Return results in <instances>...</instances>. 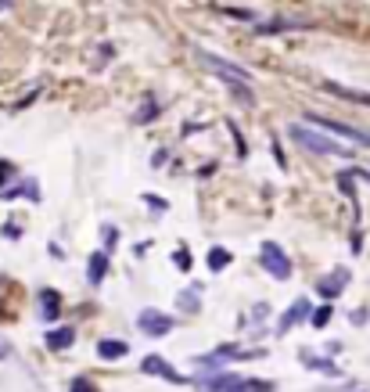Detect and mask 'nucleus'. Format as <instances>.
<instances>
[{
	"mask_svg": "<svg viewBox=\"0 0 370 392\" xmlns=\"http://www.w3.org/2000/svg\"><path fill=\"white\" fill-rule=\"evenodd\" d=\"M8 177H11V166H0V184H4Z\"/></svg>",
	"mask_w": 370,
	"mask_h": 392,
	"instance_id": "5701e85b",
	"label": "nucleus"
},
{
	"mask_svg": "<svg viewBox=\"0 0 370 392\" xmlns=\"http://www.w3.org/2000/svg\"><path fill=\"white\" fill-rule=\"evenodd\" d=\"M108 274V252H94L90 263H87V277H90V285H101Z\"/></svg>",
	"mask_w": 370,
	"mask_h": 392,
	"instance_id": "1a4fd4ad",
	"label": "nucleus"
},
{
	"mask_svg": "<svg viewBox=\"0 0 370 392\" xmlns=\"http://www.w3.org/2000/svg\"><path fill=\"white\" fill-rule=\"evenodd\" d=\"M349 285V270H334V274H327L324 281L316 285V292H320V299H338V292H342Z\"/></svg>",
	"mask_w": 370,
	"mask_h": 392,
	"instance_id": "0eeeda50",
	"label": "nucleus"
},
{
	"mask_svg": "<svg viewBox=\"0 0 370 392\" xmlns=\"http://www.w3.org/2000/svg\"><path fill=\"white\" fill-rule=\"evenodd\" d=\"M223 14H230V19H241V22H255V14L245 11V8H223Z\"/></svg>",
	"mask_w": 370,
	"mask_h": 392,
	"instance_id": "dca6fc26",
	"label": "nucleus"
},
{
	"mask_svg": "<svg viewBox=\"0 0 370 392\" xmlns=\"http://www.w3.org/2000/svg\"><path fill=\"white\" fill-rule=\"evenodd\" d=\"M72 342H76V331H72V327H61V331H51V335H47V346H51V349H69Z\"/></svg>",
	"mask_w": 370,
	"mask_h": 392,
	"instance_id": "f8f14e48",
	"label": "nucleus"
},
{
	"mask_svg": "<svg viewBox=\"0 0 370 392\" xmlns=\"http://www.w3.org/2000/svg\"><path fill=\"white\" fill-rule=\"evenodd\" d=\"M259 259H263V270H270L277 281L292 277V259L284 256V248H281L277 241H263V245H259Z\"/></svg>",
	"mask_w": 370,
	"mask_h": 392,
	"instance_id": "f03ea898",
	"label": "nucleus"
},
{
	"mask_svg": "<svg viewBox=\"0 0 370 392\" xmlns=\"http://www.w3.org/2000/svg\"><path fill=\"white\" fill-rule=\"evenodd\" d=\"M101 238H105V248H116V238H119V234H116V227H105Z\"/></svg>",
	"mask_w": 370,
	"mask_h": 392,
	"instance_id": "a211bd4d",
	"label": "nucleus"
},
{
	"mask_svg": "<svg viewBox=\"0 0 370 392\" xmlns=\"http://www.w3.org/2000/svg\"><path fill=\"white\" fill-rule=\"evenodd\" d=\"M309 317H313V327H324V324L331 320V306H320V309H313Z\"/></svg>",
	"mask_w": 370,
	"mask_h": 392,
	"instance_id": "2eb2a0df",
	"label": "nucleus"
},
{
	"mask_svg": "<svg viewBox=\"0 0 370 392\" xmlns=\"http://www.w3.org/2000/svg\"><path fill=\"white\" fill-rule=\"evenodd\" d=\"M331 94H342L345 101H356V105H370V94H360V90H345V87H338V83H324Z\"/></svg>",
	"mask_w": 370,
	"mask_h": 392,
	"instance_id": "ddd939ff",
	"label": "nucleus"
},
{
	"mask_svg": "<svg viewBox=\"0 0 370 392\" xmlns=\"http://www.w3.org/2000/svg\"><path fill=\"white\" fill-rule=\"evenodd\" d=\"M287 133H292V140H298V144H302L305 151H313V155H334V159H345V155H352L349 148L338 144V140L316 133V130H309V127H292Z\"/></svg>",
	"mask_w": 370,
	"mask_h": 392,
	"instance_id": "f257e3e1",
	"label": "nucleus"
},
{
	"mask_svg": "<svg viewBox=\"0 0 370 392\" xmlns=\"http://www.w3.org/2000/svg\"><path fill=\"white\" fill-rule=\"evenodd\" d=\"M126 353H130V346H126V342H119V338L98 342V356H105V360H122Z\"/></svg>",
	"mask_w": 370,
	"mask_h": 392,
	"instance_id": "9d476101",
	"label": "nucleus"
},
{
	"mask_svg": "<svg viewBox=\"0 0 370 392\" xmlns=\"http://www.w3.org/2000/svg\"><path fill=\"white\" fill-rule=\"evenodd\" d=\"M137 324H140V331H144V335L162 338V335H169L173 317H166V313H158V309H144L140 317H137Z\"/></svg>",
	"mask_w": 370,
	"mask_h": 392,
	"instance_id": "20e7f679",
	"label": "nucleus"
},
{
	"mask_svg": "<svg viewBox=\"0 0 370 392\" xmlns=\"http://www.w3.org/2000/svg\"><path fill=\"white\" fill-rule=\"evenodd\" d=\"M144 198H148V206H155V209H166V202H162V198H155V195H144Z\"/></svg>",
	"mask_w": 370,
	"mask_h": 392,
	"instance_id": "4be33fe9",
	"label": "nucleus"
},
{
	"mask_svg": "<svg viewBox=\"0 0 370 392\" xmlns=\"http://www.w3.org/2000/svg\"><path fill=\"white\" fill-rule=\"evenodd\" d=\"M8 4H11V0H0V11H8Z\"/></svg>",
	"mask_w": 370,
	"mask_h": 392,
	"instance_id": "b1692460",
	"label": "nucleus"
},
{
	"mask_svg": "<svg viewBox=\"0 0 370 392\" xmlns=\"http://www.w3.org/2000/svg\"><path fill=\"white\" fill-rule=\"evenodd\" d=\"M72 392H94V385H90V382H83V378H79V382H72Z\"/></svg>",
	"mask_w": 370,
	"mask_h": 392,
	"instance_id": "412c9836",
	"label": "nucleus"
},
{
	"mask_svg": "<svg viewBox=\"0 0 370 392\" xmlns=\"http://www.w3.org/2000/svg\"><path fill=\"white\" fill-rule=\"evenodd\" d=\"M227 263H230V252H227V248H213V252H208V270H223Z\"/></svg>",
	"mask_w": 370,
	"mask_h": 392,
	"instance_id": "4468645a",
	"label": "nucleus"
},
{
	"mask_svg": "<svg viewBox=\"0 0 370 392\" xmlns=\"http://www.w3.org/2000/svg\"><path fill=\"white\" fill-rule=\"evenodd\" d=\"M40 313H43V320H54L58 317V292H51V288L40 292Z\"/></svg>",
	"mask_w": 370,
	"mask_h": 392,
	"instance_id": "9b49d317",
	"label": "nucleus"
},
{
	"mask_svg": "<svg viewBox=\"0 0 370 392\" xmlns=\"http://www.w3.org/2000/svg\"><path fill=\"white\" fill-rule=\"evenodd\" d=\"M140 371H144V374H158V378H166V382H173V385H191L180 371L166 364L162 356H144V360H140Z\"/></svg>",
	"mask_w": 370,
	"mask_h": 392,
	"instance_id": "39448f33",
	"label": "nucleus"
},
{
	"mask_svg": "<svg viewBox=\"0 0 370 392\" xmlns=\"http://www.w3.org/2000/svg\"><path fill=\"white\" fill-rule=\"evenodd\" d=\"M198 58H202V65H208L216 76H234V80H248V83H252L248 69H241V65H234V61L219 58V54H213V51H198Z\"/></svg>",
	"mask_w": 370,
	"mask_h": 392,
	"instance_id": "7ed1b4c3",
	"label": "nucleus"
},
{
	"mask_svg": "<svg viewBox=\"0 0 370 392\" xmlns=\"http://www.w3.org/2000/svg\"><path fill=\"white\" fill-rule=\"evenodd\" d=\"M180 299H184V309H187V313H195V309H198V303H195V292L180 295Z\"/></svg>",
	"mask_w": 370,
	"mask_h": 392,
	"instance_id": "6ab92c4d",
	"label": "nucleus"
},
{
	"mask_svg": "<svg viewBox=\"0 0 370 392\" xmlns=\"http://www.w3.org/2000/svg\"><path fill=\"white\" fill-rule=\"evenodd\" d=\"M305 119H309V122H316V127H324V130H331V133H342V137H349V140H356V144H370V133H363V130H352V127H345V122L324 119V116H316V112H309Z\"/></svg>",
	"mask_w": 370,
	"mask_h": 392,
	"instance_id": "423d86ee",
	"label": "nucleus"
},
{
	"mask_svg": "<svg viewBox=\"0 0 370 392\" xmlns=\"http://www.w3.org/2000/svg\"><path fill=\"white\" fill-rule=\"evenodd\" d=\"M302 317H309V299H298L292 309L284 313V317H281V324H277V335H287V331H292V327H295Z\"/></svg>",
	"mask_w": 370,
	"mask_h": 392,
	"instance_id": "6e6552de",
	"label": "nucleus"
},
{
	"mask_svg": "<svg viewBox=\"0 0 370 392\" xmlns=\"http://www.w3.org/2000/svg\"><path fill=\"white\" fill-rule=\"evenodd\" d=\"M173 259L180 263V270H187V266H191V256H187V248H180V252H176Z\"/></svg>",
	"mask_w": 370,
	"mask_h": 392,
	"instance_id": "aec40b11",
	"label": "nucleus"
},
{
	"mask_svg": "<svg viewBox=\"0 0 370 392\" xmlns=\"http://www.w3.org/2000/svg\"><path fill=\"white\" fill-rule=\"evenodd\" d=\"M155 116H158V105H155V101H148V105H144L140 112H137V122H144V119H155Z\"/></svg>",
	"mask_w": 370,
	"mask_h": 392,
	"instance_id": "f3484780",
	"label": "nucleus"
}]
</instances>
